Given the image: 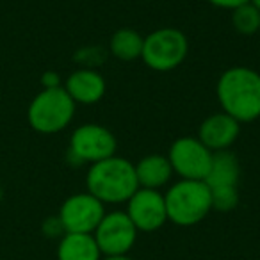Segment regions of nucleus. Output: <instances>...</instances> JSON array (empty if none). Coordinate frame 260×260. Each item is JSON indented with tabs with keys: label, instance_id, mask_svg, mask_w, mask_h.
I'll return each mask as SVG.
<instances>
[{
	"label": "nucleus",
	"instance_id": "nucleus-17",
	"mask_svg": "<svg viewBox=\"0 0 260 260\" xmlns=\"http://www.w3.org/2000/svg\"><path fill=\"white\" fill-rule=\"evenodd\" d=\"M232 25L239 34L251 36L260 29V11L251 2H246L232 11Z\"/></svg>",
	"mask_w": 260,
	"mask_h": 260
},
{
	"label": "nucleus",
	"instance_id": "nucleus-1",
	"mask_svg": "<svg viewBox=\"0 0 260 260\" xmlns=\"http://www.w3.org/2000/svg\"><path fill=\"white\" fill-rule=\"evenodd\" d=\"M221 111L239 123L260 118V73L248 66H234L221 73L216 87Z\"/></svg>",
	"mask_w": 260,
	"mask_h": 260
},
{
	"label": "nucleus",
	"instance_id": "nucleus-22",
	"mask_svg": "<svg viewBox=\"0 0 260 260\" xmlns=\"http://www.w3.org/2000/svg\"><path fill=\"white\" fill-rule=\"evenodd\" d=\"M100 260H134V258H130L128 255H107Z\"/></svg>",
	"mask_w": 260,
	"mask_h": 260
},
{
	"label": "nucleus",
	"instance_id": "nucleus-15",
	"mask_svg": "<svg viewBox=\"0 0 260 260\" xmlns=\"http://www.w3.org/2000/svg\"><path fill=\"white\" fill-rule=\"evenodd\" d=\"M102 251L93 234H64L57 246V260H100Z\"/></svg>",
	"mask_w": 260,
	"mask_h": 260
},
{
	"label": "nucleus",
	"instance_id": "nucleus-10",
	"mask_svg": "<svg viewBox=\"0 0 260 260\" xmlns=\"http://www.w3.org/2000/svg\"><path fill=\"white\" fill-rule=\"evenodd\" d=\"M125 212L138 232H155L168 221L164 194L153 189L139 187L126 202Z\"/></svg>",
	"mask_w": 260,
	"mask_h": 260
},
{
	"label": "nucleus",
	"instance_id": "nucleus-19",
	"mask_svg": "<svg viewBox=\"0 0 260 260\" xmlns=\"http://www.w3.org/2000/svg\"><path fill=\"white\" fill-rule=\"evenodd\" d=\"M43 234L47 237H62L66 234L64 232V226H62L61 219L57 217H48L47 221L43 223Z\"/></svg>",
	"mask_w": 260,
	"mask_h": 260
},
{
	"label": "nucleus",
	"instance_id": "nucleus-8",
	"mask_svg": "<svg viewBox=\"0 0 260 260\" xmlns=\"http://www.w3.org/2000/svg\"><path fill=\"white\" fill-rule=\"evenodd\" d=\"M93 237L100 248L102 255H126L134 248L138 239V228L130 221L126 212L114 210L104 216Z\"/></svg>",
	"mask_w": 260,
	"mask_h": 260
},
{
	"label": "nucleus",
	"instance_id": "nucleus-2",
	"mask_svg": "<svg viewBox=\"0 0 260 260\" xmlns=\"http://www.w3.org/2000/svg\"><path fill=\"white\" fill-rule=\"evenodd\" d=\"M87 192L102 203H126L139 189L136 166L119 155L91 164L86 175Z\"/></svg>",
	"mask_w": 260,
	"mask_h": 260
},
{
	"label": "nucleus",
	"instance_id": "nucleus-9",
	"mask_svg": "<svg viewBox=\"0 0 260 260\" xmlns=\"http://www.w3.org/2000/svg\"><path fill=\"white\" fill-rule=\"evenodd\" d=\"M105 216V205L89 192H79L61 205L59 219L66 234H93Z\"/></svg>",
	"mask_w": 260,
	"mask_h": 260
},
{
	"label": "nucleus",
	"instance_id": "nucleus-5",
	"mask_svg": "<svg viewBox=\"0 0 260 260\" xmlns=\"http://www.w3.org/2000/svg\"><path fill=\"white\" fill-rule=\"evenodd\" d=\"M189 52V41L175 27H160L150 32L143 41L141 59L155 72H171L184 62Z\"/></svg>",
	"mask_w": 260,
	"mask_h": 260
},
{
	"label": "nucleus",
	"instance_id": "nucleus-3",
	"mask_svg": "<svg viewBox=\"0 0 260 260\" xmlns=\"http://www.w3.org/2000/svg\"><path fill=\"white\" fill-rule=\"evenodd\" d=\"M168 221L178 226L198 224L212 210L210 189L203 180H178L164 194Z\"/></svg>",
	"mask_w": 260,
	"mask_h": 260
},
{
	"label": "nucleus",
	"instance_id": "nucleus-7",
	"mask_svg": "<svg viewBox=\"0 0 260 260\" xmlns=\"http://www.w3.org/2000/svg\"><path fill=\"white\" fill-rule=\"evenodd\" d=\"M166 157L180 180H205L212 152L198 138L184 136L173 141Z\"/></svg>",
	"mask_w": 260,
	"mask_h": 260
},
{
	"label": "nucleus",
	"instance_id": "nucleus-12",
	"mask_svg": "<svg viewBox=\"0 0 260 260\" xmlns=\"http://www.w3.org/2000/svg\"><path fill=\"white\" fill-rule=\"evenodd\" d=\"M66 93L70 94L75 104L82 105H93L96 102H100L105 94V79L102 77V73H98L96 70L82 68L73 72L72 75L66 79L64 86Z\"/></svg>",
	"mask_w": 260,
	"mask_h": 260
},
{
	"label": "nucleus",
	"instance_id": "nucleus-23",
	"mask_svg": "<svg viewBox=\"0 0 260 260\" xmlns=\"http://www.w3.org/2000/svg\"><path fill=\"white\" fill-rule=\"evenodd\" d=\"M249 2H251V4L255 6V8H256V9H258V11H260V0H249Z\"/></svg>",
	"mask_w": 260,
	"mask_h": 260
},
{
	"label": "nucleus",
	"instance_id": "nucleus-20",
	"mask_svg": "<svg viewBox=\"0 0 260 260\" xmlns=\"http://www.w3.org/2000/svg\"><path fill=\"white\" fill-rule=\"evenodd\" d=\"M209 4L216 6V8L219 9H228V11H234L235 8H239V6L246 4V2H249V0H207Z\"/></svg>",
	"mask_w": 260,
	"mask_h": 260
},
{
	"label": "nucleus",
	"instance_id": "nucleus-21",
	"mask_svg": "<svg viewBox=\"0 0 260 260\" xmlns=\"http://www.w3.org/2000/svg\"><path fill=\"white\" fill-rule=\"evenodd\" d=\"M41 84L43 89H50V87H61V79L55 72H47L41 77Z\"/></svg>",
	"mask_w": 260,
	"mask_h": 260
},
{
	"label": "nucleus",
	"instance_id": "nucleus-11",
	"mask_svg": "<svg viewBox=\"0 0 260 260\" xmlns=\"http://www.w3.org/2000/svg\"><path fill=\"white\" fill-rule=\"evenodd\" d=\"M239 132H241V123L221 111L203 119L198 130V139L212 153L223 152L230 150V146L237 141Z\"/></svg>",
	"mask_w": 260,
	"mask_h": 260
},
{
	"label": "nucleus",
	"instance_id": "nucleus-6",
	"mask_svg": "<svg viewBox=\"0 0 260 260\" xmlns=\"http://www.w3.org/2000/svg\"><path fill=\"white\" fill-rule=\"evenodd\" d=\"M118 141L111 130L98 123H86L73 130L68 157L73 164H94L116 155Z\"/></svg>",
	"mask_w": 260,
	"mask_h": 260
},
{
	"label": "nucleus",
	"instance_id": "nucleus-16",
	"mask_svg": "<svg viewBox=\"0 0 260 260\" xmlns=\"http://www.w3.org/2000/svg\"><path fill=\"white\" fill-rule=\"evenodd\" d=\"M143 41L145 38L136 30L119 29L112 34L111 41H109V52L119 61H136V59H141Z\"/></svg>",
	"mask_w": 260,
	"mask_h": 260
},
{
	"label": "nucleus",
	"instance_id": "nucleus-4",
	"mask_svg": "<svg viewBox=\"0 0 260 260\" xmlns=\"http://www.w3.org/2000/svg\"><path fill=\"white\" fill-rule=\"evenodd\" d=\"M75 105L62 86L50 87L32 98L27 118L30 126L40 134H57L72 123Z\"/></svg>",
	"mask_w": 260,
	"mask_h": 260
},
{
	"label": "nucleus",
	"instance_id": "nucleus-18",
	"mask_svg": "<svg viewBox=\"0 0 260 260\" xmlns=\"http://www.w3.org/2000/svg\"><path fill=\"white\" fill-rule=\"evenodd\" d=\"M210 198H212V209L219 212H230L239 203V191L237 187H216L210 189Z\"/></svg>",
	"mask_w": 260,
	"mask_h": 260
},
{
	"label": "nucleus",
	"instance_id": "nucleus-14",
	"mask_svg": "<svg viewBox=\"0 0 260 260\" xmlns=\"http://www.w3.org/2000/svg\"><path fill=\"white\" fill-rule=\"evenodd\" d=\"M239 177H241V166L237 157L230 150H223V152L212 153L209 173L203 182L209 185V189L237 187Z\"/></svg>",
	"mask_w": 260,
	"mask_h": 260
},
{
	"label": "nucleus",
	"instance_id": "nucleus-24",
	"mask_svg": "<svg viewBox=\"0 0 260 260\" xmlns=\"http://www.w3.org/2000/svg\"><path fill=\"white\" fill-rule=\"evenodd\" d=\"M2 198H4V191H2V187H0V202H2Z\"/></svg>",
	"mask_w": 260,
	"mask_h": 260
},
{
	"label": "nucleus",
	"instance_id": "nucleus-13",
	"mask_svg": "<svg viewBox=\"0 0 260 260\" xmlns=\"http://www.w3.org/2000/svg\"><path fill=\"white\" fill-rule=\"evenodd\" d=\"M136 166V177H138V184L143 189H153L159 191L160 187L168 184L173 177V168H171L168 157L160 155V153H152V155H145Z\"/></svg>",
	"mask_w": 260,
	"mask_h": 260
}]
</instances>
